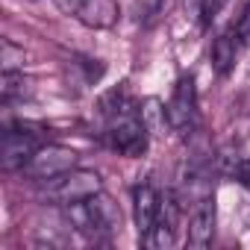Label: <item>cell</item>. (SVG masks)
<instances>
[{
	"label": "cell",
	"mask_w": 250,
	"mask_h": 250,
	"mask_svg": "<svg viewBox=\"0 0 250 250\" xmlns=\"http://www.w3.org/2000/svg\"><path fill=\"white\" fill-rule=\"evenodd\" d=\"M65 218H68L71 229H77L80 235H85L91 241L112 238L121 229V221H124L121 206L112 197H106L103 191H97V194H91L80 203L65 206Z\"/></svg>",
	"instance_id": "cell-1"
},
{
	"label": "cell",
	"mask_w": 250,
	"mask_h": 250,
	"mask_svg": "<svg viewBox=\"0 0 250 250\" xmlns=\"http://www.w3.org/2000/svg\"><path fill=\"white\" fill-rule=\"evenodd\" d=\"M106 133H103V142L109 150L121 153V156H145L147 153V145H150V130L145 127L142 115L130 106L124 103V97L118 94V103L112 109H106Z\"/></svg>",
	"instance_id": "cell-2"
},
{
	"label": "cell",
	"mask_w": 250,
	"mask_h": 250,
	"mask_svg": "<svg viewBox=\"0 0 250 250\" xmlns=\"http://www.w3.org/2000/svg\"><path fill=\"white\" fill-rule=\"evenodd\" d=\"M42 186V197L56 203V206H71V203H80L97 191H103V177L97 171H88V168H71L47 183H39Z\"/></svg>",
	"instance_id": "cell-3"
},
{
	"label": "cell",
	"mask_w": 250,
	"mask_h": 250,
	"mask_svg": "<svg viewBox=\"0 0 250 250\" xmlns=\"http://www.w3.org/2000/svg\"><path fill=\"white\" fill-rule=\"evenodd\" d=\"M165 112H168V127L177 133V136H191L197 130V121H200V109H197V88H194V77L191 74H183L174 85V94L171 100L165 103Z\"/></svg>",
	"instance_id": "cell-4"
},
{
	"label": "cell",
	"mask_w": 250,
	"mask_h": 250,
	"mask_svg": "<svg viewBox=\"0 0 250 250\" xmlns=\"http://www.w3.org/2000/svg\"><path fill=\"white\" fill-rule=\"evenodd\" d=\"M71 168H77V153H74L71 147H62V145H42V147L33 153V159L21 168V174H27V177L36 180V183H47V180H53V177H59V174H65V171H71Z\"/></svg>",
	"instance_id": "cell-5"
},
{
	"label": "cell",
	"mask_w": 250,
	"mask_h": 250,
	"mask_svg": "<svg viewBox=\"0 0 250 250\" xmlns=\"http://www.w3.org/2000/svg\"><path fill=\"white\" fill-rule=\"evenodd\" d=\"M39 147H42V139L36 133H30L27 127H21V130L6 127L3 147H0V165H3V171H21Z\"/></svg>",
	"instance_id": "cell-6"
},
{
	"label": "cell",
	"mask_w": 250,
	"mask_h": 250,
	"mask_svg": "<svg viewBox=\"0 0 250 250\" xmlns=\"http://www.w3.org/2000/svg\"><path fill=\"white\" fill-rule=\"evenodd\" d=\"M212 235H215V194H206L197 203H191L188 244L191 247H209Z\"/></svg>",
	"instance_id": "cell-7"
},
{
	"label": "cell",
	"mask_w": 250,
	"mask_h": 250,
	"mask_svg": "<svg viewBox=\"0 0 250 250\" xmlns=\"http://www.w3.org/2000/svg\"><path fill=\"white\" fill-rule=\"evenodd\" d=\"M159 203L162 194L150 186V183H139L133 188V215H136V227H139V238H145L150 232V227L159 218Z\"/></svg>",
	"instance_id": "cell-8"
},
{
	"label": "cell",
	"mask_w": 250,
	"mask_h": 250,
	"mask_svg": "<svg viewBox=\"0 0 250 250\" xmlns=\"http://www.w3.org/2000/svg\"><path fill=\"white\" fill-rule=\"evenodd\" d=\"M118 15L121 9L115 0H85V6L77 12V21L91 30H109L118 24Z\"/></svg>",
	"instance_id": "cell-9"
},
{
	"label": "cell",
	"mask_w": 250,
	"mask_h": 250,
	"mask_svg": "<svg viewBox=\"0 0 250 250\" xmlns=\"http://www.w3.org/2000/svg\"><path fill=\"white\" fill-rule=\"evenodd\" d=\"M238 47H241V44L232 39V33H221V36L215 39V44H212V68H215L221 77L232 71Z\"/></svg>",
	"instance_id": "cell-10"
},
{
	"label": "cell",
	"mask_w": 250,
	"mask_h": 250,
	"mask_svg": "<svg viewBox=\"0 0 250 250\" xmlns=\"http://www.w3.org/2000/svg\"><path fill=\"white\" fill-rule=\"evenodd\" d=\"M174 232H177V227H171V224H165V221H156V224L150 227V232L142 238V244L150 247V250H165V247L174 244Z\"/></svg>",
	"instance_id": "cell-11"
},
{
	"label": "cell",
	"mask_w": 250,
	"mask_h": 250,
	"mask_svg": "<svg viewBox=\"0 0 250 250\" xmlns=\"http://www.w3.org/2000/svg\"><path fill=\"white\" fill-rule=\"evenodd\" d=\"M139 115H142L145 127H147L150 133H153V127H159V130H162L165 124H168V112H165V106H162L159 100H147V103H145V109H142Z\"/></svg>",
	"instance_id": "cell-12"
},
{
	"label": "cell",
	"mask_w": 250,
	"mask_h": 250,
	"mask_svg": "<svg viewBox=\"0 0 250 250\" xmlns=\"http://www.w3.org/2000/svg\"><path fill=\"white\" fill-rule=\"evenodd\" d=\"M24 85H27L24 74H18V71H3V85H0L3 103H9L15 94H24Z\"/></svg>",
	"instance_id": "cell-13"
},
{
	"label": "cell",
	"mask_w": 250,
	"mask_h": 250,
	"mask_svg": "<svg viewBox=\"0 0 250 250\" xmlns=\"http://www.w3.org/2000/svg\"><path fill=\"white\" fill-rule=\"evenodd\" d=\"M232 33H235L238 44H250V0H247V6L241 9V15H238V21H235Z\"/></svg>",
	"instance_id": "cell-14"
},
{
	"label": "cell",
	"mask_w": 250,
	"mask_h": 250,
	"mask_svg": "<svg viewBox=\"0 0 250 250\" xmlns=\"http://www.w3.org/2000/svg\"><path fill=\"white\" fill-rule=\"evenodd\" d=\"M24 68V50H18L12 42H3V71Z\"/></svg>",
	"instance_id": "cell-15"
},
{
	"label": "cell",
	"mask_w": 250,
	"mask_h": 250,
	"mask_svg": "<svg viewBox=\"0 0 250 250\" xmlns=\"http://www.w3.org/2000/svg\"><path fill=\"white\" fill-rule=\"evenodd\" d=\"M232 177L250 191V159H238V165H235V171H232Z\"/></svg>",
	"instance_id": "cell-16"
},
{
	"label": "cell",
	"mask_w": 250,
	"mask_h": 250,
	"mask_svg": "<svg viewBox=\"0 0 250 250\" xmlns=\"http://www.w3.org/2000/svg\"><path fill=\"white\" fill-rule=\"evenodd\" d=\"M53 3H56V9H59L62 15H74V18H77V12L85 6V0H53Z\"/></svg>",
	"instance_id": "cell-17"
},
{
	"label": "cell",
	"mask_w": 250,
	"mask_h": 250,
	"mask_svg": "<svg viewBox=\"0 0 250 250\" xmlns=\"http://www.w3.org/2000/svg\"><path fill=\"white\" fill-rule=\"evenodd\" d=\"M162 15V0H147V9H145V24H153Z\"/></svg>",
	"instance_id": "cell-18"
}]
</instances>
